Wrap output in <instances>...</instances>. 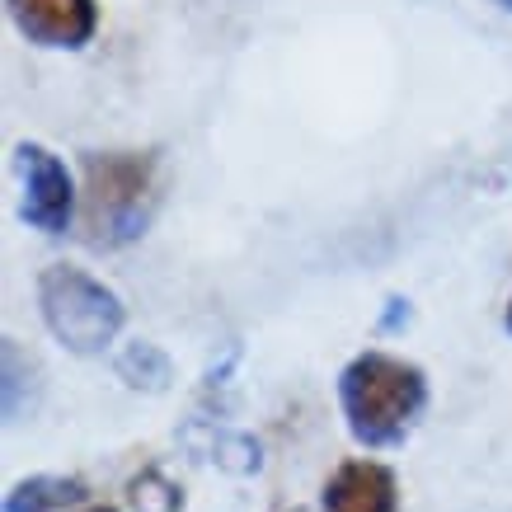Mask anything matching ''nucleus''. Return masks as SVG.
I'll list each match as a JSON object with an SVG mask.
<instances>
[{
	"label": "nucleus",
	"mask_w": 512,
	"mask_h": 512,
	"mask_svg": "<svg viewBox=\"0 0 512 512\" xmlns=\"http://www.w3.org/2000/svg\"><path fill=\"white\" fill-rule=\"evenodd\" d=\"M339 409L357 447H400L428 409V376L390 353H357L339 372Z\"/></svg>",
	"instance_id": "obj_1"
},
{
	"label": "nucleus",
	"mask_w": 512,
	"mask_h": 512,
	"mask_svg": "<svg viewBox=\"0 0 512 512\" xmlns=\"http://www.w3.org/2000/svg\"><path fill=\"white\" fill-rule=\"evenodd\" d=\"M156 151H90L80 188V226L94 249H123L146 235L156 217Z\"/></svg>",
	"instance_id": "obj_2"
},
{
	"label": "nucleus",
	"mask_w": 512,
	"mask_h": 512,
	"mask_svg": "<svg viewBox=\"0 0 512 512\" xmlns=\"http://www.w3.org/2000/svg\"><path fill=\"white\" fill-rule=\"evenodd\" d=\"M38 315L47 334L76 357L109 353L127 325L123 296L76 264H52L38 278Z\"/></svg>",
	"instance_id": "obj_3"
},
{
	"label": "nucleus",
	"mask_w": 512,
	"mask_h": 512,
	"mask_svg": "<svg viewBox=\"0 0 512 512\" xmlns=\"http://www.w3.org/2000/svg\"><path fill=\"white\" fill-rule=\"evenodd\" d=\"M19 174H24V198H19V217L38 235H66L76 221V179L66 170L57 151H47L43 141H19L15 146Z\"/></svg>",
	"instance_id": "obj_4"
},
{
	"label": "nucleus",
	"mask_w": 512,
	"mask_h": 512,
	"mask_svg": "<svg viewBox=\"0 0 512 512\" xmlns=\"http://www.w3.org/2000/svg\"><path fill=\"white\" fill-rule=\"evenodd\" d=\"M5 10L33 47L80 52L99 33V0H5Z\"/></svg>",
	"instance_id": "obj_5"
},
{
	"label": "nucleus",
	"mask_w": 512,
	"mask_h": 512,
	"mask_svg": "<svg viewBox=\"0 0 512 512\" xmlns=\"http://www.w3.org/2000/svg\"><path fill=\"white\" fill-rule=\"evenodd\" d=\"M320 512H400V480L381 461H343L320 489Z\"/></svg>",
	"instance_id": "obj_6"
},
{
	"label": "nucleus",
	"mask_w": 512,
	"mask_h": 512,
	"mask_svg": "<svg viewBox=\"0 0 512 512\" xmlns=\"http://www.w3.org/2000/svg\"><path fill=\"white\" fill-rule=\"evenodd\" d=\"M90 498V484L80 475H29V480L10 484L5 512H66L80 508Z\"/></svg>",
	"instance_id": "obj_7"
},
{
	"label": "nucleus",
	"mask_w": 512,
	"mask_h": 512,
	"mask_svg": "<svg viewBox=\"0 0 512 512\" xmlns=\"http://www.w3.org/2000/svg\"><path fill=\"white\" fill-rule=\"evenodd\" d=\"M118 376L137 390H165L170 386V376H174V367L156 343H127L123 353H118Z\"/></svg>",
	"instance_id": "obj_8"
},
{
	"label": "nucleus",
	"mask_w": 512,
	"mask_h": 512,
	"mask_svg": "<svg viewBox=\"0 0 512 512\" xmlns=\"http://www.w3.org/2000/svg\"><path fill=\"white\" fill-rule=\"evenodd\" d=\"M24 390L38 395V372H33V362H24L19 343L5 339V419L10 423H19L33 409V400H24Z\"/></svg>",
	"instance_id": "obj_9"
},
{
	"label": "nucleus",
	"mask_w": 512,
	"mask_h": 512,
	"mask_svg": "<svg viewBox=\"0 0 512 512\" xmlns=\"http://www.w3.org/2000/svg\"><path fill=\"white\" fill-rule=\"evenodd\" d=\"M127 503H132V512H184L179 484H170L156 466H146L137 480L127 484Z\"/></svg>",
	"instance_id": "obj_10"
},
{
	"label": "nucleus",
	"mask_w": 512,
	"mask_h": 512,
	"mask_svg": "<svg viewBox=\"0 0 512 512\" xmlns=\"http://www.w3.org/2000/svg\"><path fill=\"white\" fill-rule=\"evenodd\" d=\"M503 329L512 334V296H508V311H503Z\"/></svg>",
	"instance_id": "obj_11"
},
{
	"label": "nucleus",
	"mask_w": 512,
	"mask_h": 512,
	"mask_svg": "<svg viewBox=\"0 0 512 512\" xmlns=\"http://www.w3.org/2000/svg\"><path fill=\"white\" fill-rule=\"evenodd\" d=\"M80 512H118V508H109V503H94V508H80Z\"/></svg>",
	"instance_id": "obj_12"
},
{
	"label": "nucleus",
	"mask_w": 512,
	"mask_h": 512,
	"mask_svg": "<svg viewBox=\"0 0 512 512\" xmlns=\"http://www.w3.org/2000/svg\"><path fill=\"white\" fill-rule=\"evenodd\" d=\"M494 5H503V10H512V0H494Z\"/></svg>",
	"instance_id": "obj_13"
},
{
	"label": "nucleus",
	"mask_w": 512,
	"mask_h": 512,
	"mask_svg": "<svg viewBox=\"0 0 512 512\" xmlns=\"http://www.w3.org/2000/svg\"><path fill=\"white\" fill-rule=\"evenodd\" d=\"M282 512H301V508H282Z\"/></svg>",
	"instance_id": "obj_14"
}]
</instances>
